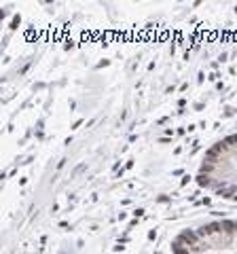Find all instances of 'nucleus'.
Here are the masks:
<instances>
[{"label":"nucleus","instance_id":"nucleus-1","mask_svg":"<svg viewBox=\"0 0 237 254\" xmlns=\"http://www.w3.org/2000/svg\"><path fill=\"white\" fill-rule=\"evenodd\" d=\"M195 178L205 193L237 203V131L218 138L205 150Z\"/></svg>","mask_w":237,"mask_h":254},{"label":"nucleus","instance_id":"nucleus-2","mask_svg":"<svg viewBox=\"0 0 237 254\" xmlns=\"http://www.w3.org/2000/svg\"><path fill=\"white\" fill-rule=\"evenodd\" d=\"M172 254H237V218H212L172 237Z\"/></svg>","mask_w":237,"mask_h":254}]
</instances>
